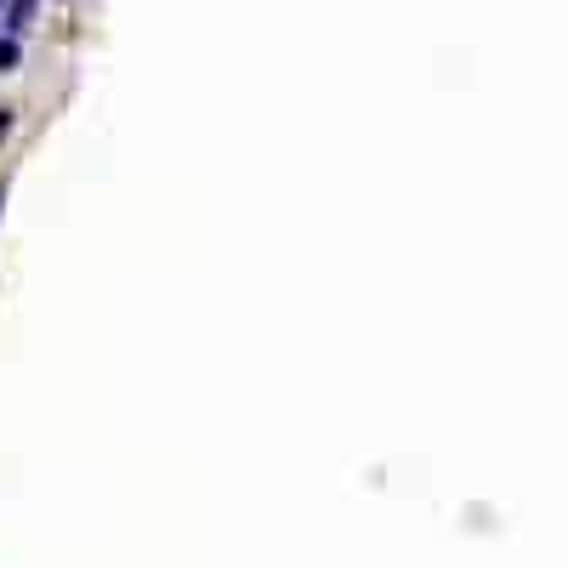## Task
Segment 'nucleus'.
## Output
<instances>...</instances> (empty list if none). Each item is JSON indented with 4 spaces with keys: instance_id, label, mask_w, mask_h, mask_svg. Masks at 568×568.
Masks as SVG:
<instances>
[{
    "instance_id": "2",
    "label": "nucleus",
    "mask_w": 568,
    "mask_h": 568,
    "mask_svg": "<svg viewBox=\"0 0 568 568\" xmlns=\"http://www.w3.org/2000/svg\"><path fill=\"white\" fill-rule=\"evenodd\" d=\"M23 63V46H18V35H0V74H12Z\"/></svg>"
},
{
    "instance_id": "3",
    "label": "nucleus",
    "mask_w": 568,
    "mask_h": 568,
    "mask_svg": "<svg viewBox=\"0 0 568 568\" xmlns=\"http://www.w3.org/2000/svg\"><path fill=\"white\" fill-rule=\"evenodd\" d=\"M12 137V108H0V142Z\"/></svg>"
},
{
    "instance_id": "1",
    "label": "nucleus",
    "mask_w": 568,
    "mask_h": 568,
    "mask_svg": "<svg viewBox=\"0 0 568 568\" xmlns=\"http://www.w3.org/2000/svg\"><path fill=\"white\" fill-rule=\"evenodd\" d=\"M29 18H35V0H0V29L6 35H23Z\"/></svg>"
}]
</instances>
